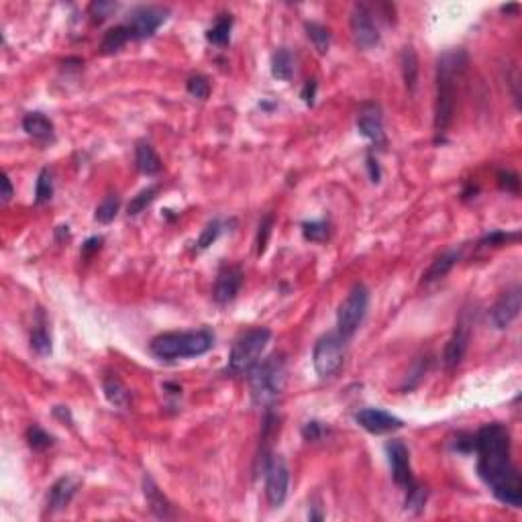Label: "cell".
<instances>
[{
  "label": "cell",
  "instance_id": "6da1fadb",
  "mask_svg": "<svg viewBox=\"0 0 522 522\" xmlns=\"http://www.w3.org/2000/svg\"><path fill=\"white\" fill-rule=\"evenodd\" d=\"M473 451L478 453V473L496 500L510 508H521L522 482L510 459L508 429L500 423L484 425L473 435Z\"/></svg>",
  "mask_w": 522,
  "mask_h": 522
},
{
  "label": "cell",
  "instance_id": "7a4b0ae2",
  "mask_svg": "<svg viewBox=\"0 0 522 522\" xmlns=\"http://www.w3.org/2000/svg\"><path fill=\"white\" fill-rule=\"evenodd\" d=\"M467 68L463 49H449L437 61V100H435V133L443 137L453 123L457 86Z\"/></svg>",
  "mask_w": 522,
  "mask_h": 522
},
{
  "label": "cell",
  "instance_id": "3957f363",
  "mask_svg": "<svg viewBox=\"0 0 522 522\" xmlns=\"http://www.w3.org/2000/svg\"><path fill=\"white\" fill-rule=\"evenodd\" d=\"M286 359L284 355H269L260 361L249 375L251 400L261 408H274L286 388Z\"/></svg>",
  "mask_w": 522,
  "mask_h": 522
},
{
  "label": "cell",
  "instance_id": "277c9868",
  "mask_svg": "<svg viewBox=\"0 0 522 522\" xmlns=\"http://www.w3.org/2000/svg\"><path fill=\"white\" fill-rule=\"evenodd\" d=\"M214 345V335L208 329L182 331V333H164L151 339L150 351L162 361H176L186 357H198L210 351Z\"/></svg>",
  "mask_w": 522,
  "mask_h": 522
},
{
  "label": "cell",
  "instance_id": "5b68a950",
  "mask_svg": "<svg viewBox=\"0 0 522 522\" xmlns=\"http://www.w3.org/2000/svg\"><path fill=\"white\" fill-rule=\"evenodd\" d=\"M272 339V331L265 327H257L241 335L229 355V365L226 372L231 375H243L249 373L261 361V355L265 351L267 343Z\"/></svg>",
  "mask_w": 522,
  "mask_h": 522
},
{
  "label": "cell",
  "instance_id": "8992f818",
  "mask_svg": "<svg viewBox=\"0 0 522 522\" xmlns=\"http://www.w3.org/2000/svg\"><path fill=\"white\" fill-rule=\"evenodd\" d=\"M347 339L339 333H327L318 339L312 349V365L320 380H331L345 365Z\"/></svg>",
  "mask_w": 522,
  "mask_h": 522
},
{
  "label": "cell",
  "instance_id": "52a82bcc",
  "mask_svg": "<svg viewBox=\"0 0 522 522\" xmlns=\"http://www.w3.org/2000/svg\"><path fill=\"white\" fill-rule=\"evenodd\" d=\"M368 306H370V292L363 284H355L349 290V294L339 306L336 312V333L343 335L345 339L355 335V331L361 327L363 318L368 315Z\"/></svg>",
  "mask_w": 522,
  "mask_h": 522
},
{
  "label": "cell",
  "instance_id": "ba28073f",
  "mask_svg": "<svg viewBox=\"0 0 522 522\" xmlns=\"http://www.w3.org/2000/svg\"><path fill=\"white\" fill-rule=\"evenodd\" d=\"M263 471H265V498L269 506L280 508L288 496V485H290V471L284 457L272 455Z\"/></svg>",
  "mask_w": 522,
  "mask_h": 522
},
{
  "label": "cell",
  "instance_id": "9c48e42d",
  "mask_svg": "<svg viewBox=\"0 0 522 522\" xmlns=\"http://www.w3.org/2000/svg\"><path fill=\"white\" fill-rule=\"evenodd\" d=\"M349 27H351V37L359 49H373L380 43V29L368 4H355Z\"/></svg>",
  "mask_w": 522,
  "mask_h": 522
},
{
  "label": "cell",
  "instance_id": "30bf717a",
  "mask_svg": "<svg viewBox=\"0 0 522 522\" xmlns=\"http://www.w3.org/2000/svg\"><path fill=\"white\" fill-rule=\"evenodd\" d=\"M169 11L164 6H139L125 23L133 33V39H150L166 23Z\"/></svg>",
  "mask_w": 522,
  "mask_h": 522
},
{
  "label": "cell",
  "instance_id": "8fae6325",
  "mask_svg": "<svg viewBox=\"0 0 522 522\" xmlns=\"http://www.w3.org/2000/svg\"><path fill=\"white\" fill-rule=\"evenodd\" d=\"M469 339H471V320L467 317V312L461 315V318L457 320L455 324V331L447 341V347H445V353H443V365L445 370H455L461 365L463 357L467 353V347H469Z\"/></svg>",
  "mask_w": 522,
  "mask_h": 522
},
{
  "label": "cell",
  "instance_id": "7c38bea8",
  "mask_svg": "<svg viewBox=\"0 0 522 522\" xmlns=\"http://www.w3.org/2000/svg\"><path fill=\"white\" fill-rule=\"evenodd\" d=\"M522 306V292L518 286H512L504 292L500 298L496 300V304L490 310V320L496 329H508L512 324V320L521 315Z\"/></svg>",
  "mask_w": 522,
  "mask_h": 522
},
{
  "label": "cell",
  "instance_id": "4fadbf2b",
  "mask_svg": "<svg viewBox=\"0 0 522 522\" xmlns=\"http://www.w3.org/2000/svg\"><path fill=\"white\" fill-rule=\"evenodd\" d=\"M388 451V461L392 467V478L396 485L404 487V490H411L412 485L416 484L414 478H412L411 469V451L408 447L400 441V439H394L386 445Z\"/></svg>",
  "mask_w": 522,
  "mask_h": 522
},
{
  "label": "cell",
  "instance_id": "5bb4252c",
  "mask_svg": "<svg viewBox=\"0 0 522 522\" xmlns=\"http://www.w3.org/2000/svg\"><path fill=\"white\" fill-rule=\"evenodd\" d=\"M355 420L361 429H365L372 435H386V432L404 427V423L398 416L382 411V408H363L355 414Z\"/></svg>",
  "mask_w": 522,
  "mask_h": 522
},
{
  "label": "cell",
  "instance_id": "9a60e30c",
  "mask_svg": "<svg viewBox=\"0 0 522 522\" xmlns=\"http://www.w3.org/2000/svg\"><path fill=\"white\" fill-rule=\"evenodd\" d=\"M243 286V272L235 265H224L221 267L217 281H214V292L212 296L219 304H229L237 298Z\"/></svg>",
  "mask_w": 522,
  "mask_h": 522
},
{
  "label": "cell",
  "instance_id": "2e32d148",
  "mask_svg": "<svg viewBox=\"0 0 522 522\" xmlns=\"http://www.w3.org/2000/svg\"><path fill=\"white\" fill-rule=\"evenodd\" d=\"M357 129L368 141H372L375 145L384 143V119H382V111L377 104L368 102L361 107L359 116H357Z\"/></svg>",
  "mask_w": 522,
  "mask_h": 522
},
{
  "label": "cell",
  "instance_id": "e0dca14e",
  "mask_svg": "<svg viewBox=\"0 0 522 522\" xmlns=\"http://www.w3.org/2000/svg\"><path fill=\"white\" fill-rule=\"evenodd\" d=\"M82 484V480L78 475H63L59 478L56 484L49 490V498H47V510L49 512H59L63 508H68V504L72 502L75 496L78 487Z\"/></svg>",
  "mask_w": 522,
  "mask_h": 522
},
{
  "label": "cell",
  "instance_id": "ac0fdd59",
  "mask_svg": "<svg viewBox=\"0 0 522 522\" xmlns=\"http://www.w3.org/2000/svg\"><path fill=\"white\" fill-rule=\"evenodd\" d=\"M143 494H145V500H147L150 510L157 516V518H164V521L174 518V508H171V504H169L168 498L162 494V490L157 487V484L153 482L151 475H145V478H143Z\"/></svg>",
  "mask_w": 522,
  "mask_h": 522
},
{
  "label": "cell",
  "instance_id": "d6986e66",
  "mask_svg": "<svg viewBox=\"0 0 522 522\" xmlns=\"http://www.w3.org/2000/svg\"><path fill=\"white\" fill-rule=\"evenodd\" d=\"M23 129L29 137L37 139L41 143H51L56 139V127L43 112H29L23 119Z\"/></svg>",
  "mask_w": 522,
  "mask_h": 522
},
{
  "label": "cell",
  "instance_id": "ffe728a7",
  "mask_svg": "<svg viewBox=\"0 0 522 522\" xmlns=\"http://www.w3.org/2000/svg\"><path fill=\"white\" fill-rule=\"evenodd\" d=\"M135 162H137L139 171L145 174V176H155V174L162 171V159L155 153L153 145H150L147 141H139L137 143V147H135Z\"/></svg>",
  "mask_w": 522,
  "mask_h": 522
},
{
  "label": "cell",
  "instance_id": "44dd1931",
  "mask_svg": "<svg viewBox=\"0 0 522 522\" xmlns=\"http://www.w3.org/2000/svg\"><path fill=\"white\" fill-rule=\"evenodd\" d=\"M461 253L459 251H445L443 255H439L437 260L430 263V267L423 274V284H430V281L441 280L445 278L449 272L453 269V265L459 261Z\"/></svg>",
  "mask_w": 522,
  "mask_h": 522
},
{
  "label": "cell",
  "instance_id": "7402d4cb",
  "mask_svg": "<svg viewBox=\"0 0 522 522\" xmlns=\"http://www.w3.org/2000/svg\"><path fill=\"white\" fill-rule=\"evenodd\" d=\"M400 66H402V78H404V84L408 88V92L416 90V84H418V57L416 51L412 49L411 45H406L400 54Z\"/></svg>",
  "mask_w": 522,
  "mask_h": 522
},
{
  "label": "cell",
  "instance_id": "603a6c76",
  "mask_svg": "<svg viewBox=\"0 0 522 522\" xmlns=\"http://www.w3.org/2000/svg\"><path fill=\"white\" fill-rule=\"evenodd\" d=\"M130 39H133V33H130V29L127 27V25L112 27L111 31L104 35V39H102L100 51H102L104 56H109V54H116L119 49H123V47L129 43Z\"/></svg>",
  "mask_w": 522,
  "mask_h": 522
},
{
  "label": "cell",
  "instance_id": "cb8c5ba5",
  "mask_svg": "<svg viewBox=\"0 0 522 522\" xmlns=\"http://www.w3.org/2000/svg\"><path fill=\"white\" fill-rule=\"evenodd\" d=\"M292 74H294V57L290 54V49L280 47L272 56V75L276 80L288 82V80H292Z\"/></svg>",
  "mask_w": 522,
  "mask_h": 522
},
{
  "label": "cell",
  "instance_id": "d4e9b609",
  "mask_svg": "<svg viewBox=\"0 0 522 522\" xmlns=\"http://www.w3.org/2000/svg\"><path fill=\"white\" fill-rule=\"evenodd\" d=\"M102 390H104V396H107V400L111 402L112 406H116V408H127V406H129L130 402L129 390L123 386L121 380H116V377H107L104 384H102Z\"/></svg>",
  "mask_w": 522,
  "mask_h": 522
},
{
  "label": "cell",
  "instance_id": "484cf974",
  "mask_svg": "<svg viewBox=\"0 0 522 522\" xmlns=\"http://www.w3.org/2000/svg\"><path fill=\"white\" fill-rule=\"evenodd\" d=\"M304 29H306L308 39L312 41L315 49L320 56H324L329 51V47H331V31L324 25H318V23H306Z\"/></svg>",
  "mask_w": 522,
  "mask_h": 522
},
{
  "label": "cell",
  "instance_id": "4316f807",
  "mask_svg": "<svg viewBox=\"0 0 522 522\" xmlns=\"http://www.w3.org/2000/svg\"><path fill=\"white\" fill-rule=\"evenodd\" d=\"M54 198V174L49 168L39 171L37 184H35V205H47Z\"/></svg>",
  "mask_w": 522,
  "mask_h": 522
},
{
  "label": "cell",
  "instance_id": "83f0119b",
  "mask_svg": "<svg viewBox=\"0 0 522 522\" xmlns=\"http://www.w3.org/2000/svg\"><path fill=\"white\" fill-rule=\"evenodd\" d=\"M231 29H233V19L229 15H223L214 20V25L208 29L206 39L212 43V45H226L229 39H231Z\"/></svg>",
  "mask_w": 522,
  "mask_h": 522
},
{
  "label": "cell",
  "instance_id": "f1b7e54d",
  "mask_svg": "<svg viewBox=\"0 0 522 522\" xmlns=\"http://www.w3.org/2000/svg\"><path fill=\"white\" fill-rule=\"evenodd\" d=\"M119 206H121V198L116 194H109L100 205L96 206V212H94V219L100 224H109L116 219V212H119Z\"/></svg>",
  "mask_w": 522,
  "mask_h": 522
},
{
  "label": "cell",
  "instance_id": "f546056e",
  "mask_svg": "<svg viewBox=\"0 0 522 522\" xmlns=\"http://www.w3.org/2000/svg\"><path fill=\"white\" fill-rule=\"evenodd\" d=\"M155 196H157V186L143 188L137 196H133V200H130L129 206H127V214H129V217L141 214V212L155 200Z\"/></svg>",
  "mask_w": 522,
  "mask_h": 522
},
{
  "label": "cell",
  "instance_id": "4dcf8cb0",
  "mask_svg": "<svg viewBox=\"0 0 522 522\" xmlns=\"http://www.w3.org/2000/svg\"><path fill=\"white\" fill-rule=\"evenodd\" d=\"M302 235L306 241L322 243L329 239L331 235V226L327 221H310V223L302 224Z\"/></svg>",
  "mask_w": 522,
  "mask_h": 522
},
{
  "label": "cell",
  "instance_id": "1f68e13d",
  "mask_svg": "<svg viewBox=\"0 0 522 522\" xmlns=\"http://www.w3.org/2000/svg\"><path fill=\"white\" fill-rule=\"evenodd\" d=\"M27 443L33 451H45V449L54 445V437L49 432H45L41 427H37V425H33V427L27 429Z\"/></svg>",
  "mask_w": 522,
  "mask_h": 522
},
{
  "label": "cell",
  "instance_id": "d6a6232c",
  "mask_svg": "<svg viewBox=\"0 0 522 522\" xmlns=\"http://www.w3.org/2000/svg\"><path fill=\"white\" fill-rule=\"evenodd\" d=\"M221 233H223V223H221L219 219L210 221V223L202 229V233H200V237H198V241H196V249H198V251L208 249L212 243H217V239L221 237Z\"/></svg>",
  "mask_w": 522,
  "mask_h": 522
},
{
  "label": "cell",
  "instance_id": "836d02e7",
  "mask_svg": "<svg viewBox=\"0 0 522 522\" xmlns=\"http://www.w3.org/2000/svg\"><path fill=\"white\" fill-rule=\"evenodd\" d=\"M31 349L37 355H41V357L51 353V336H49L47 329L43 324L31 333Z\"/></svg>",
  "mask_w": 522,
  "mask_h": 522
},
{
  "label": "cell",
  "instance_id": "e575fe53",
  "mask_svg": "<svg viewBox=\"0 0 522 522\" xmlns=\"http://www.w3.org/2000/svg\"><path fill=\"white\" fill-rule=\"evenodd\" d=\"M186 90L190 96H194L198 100H206L208 94H210V82L205 75H190L186 82Z\"/></svg>",
  "mask_w": 522,
  "mask_h": 522
},
{
  "label": "cell",
  "instance_id": "d590c367",
  "mask_svg": "<svg viewBox=\"0 0 522 522\" xmlns=\"http://www.w3.org/2000/svg\"><path fill=\"white\" fill-rule=\"evenodd\" d=\"M427 504V490L423 485L414 484L411 490H406V508L412 512H420Z\"/></svg>",
  "mask_w": 522,
  "mask_h": 522
},
{
  "label": "cell",
  "instance_id": "8d00e7d4",
  "mask_svg": "<svg viewBox=\"0 0 522 522\" xmlns=\"http://www.w3.org/2000/svg\"><path fill=\"white\" fill-rule=\"evenodd\" d=\"M518 237H521V233L518 231H514V233H506V231H490L485 237H482V241L480 245L482 247H496V245H504V243H510V241H518Z\"/></svg>",
  "mask_w": 522,
  "mask_h": 522
},
{
  "label": "cell",
  "instance_id": "74e56055",
  "mask_svg": "<svg viewBox=\"0 0 522 522\" xmlns=\"http://www.w3.org/2000/svg\"><path fill=\"white\" fill-rule=\"evenodd\" d=\"M272 226H274V214H265L260 221V229H257V239H255V245H257V253H263L265 247H267V241H269V235H272Z\"/></svg>",
  "mask_w": 522,
  "mask_h": 522
},
{
  "label": "cell",
  "instance_id": "f35d334b",
  "mask_svg": "<svg viewBox=\"0 0 522 522\" xmlns=\"http://www.w3.org/2000/svg\"><path fill=\"white\" fill-rule=\"evenodd\" d=\"M116 8H119V4H116V2H104V0L92 2V4L88 6L90 15H92L94 20H98V23H100V20L109 19Z\"/></svg>",
  "mask_w": 522,
  "mask_h": 522
},
{
  "label": "cell",
  "instance_id": "ab89813d",
  "mask_svg": "<svg viewBox=\"0 0 522 522\" xmlns=\"http://www.w3.org/2000/svg\"><path fill=\"white\" fill-rule=\"evenodd\" d=\"M427 365H429V361H425V359L416 361V365H414V370L411 372V375L406 377V384L402 386V390H412V388H416L418 382L423 380L425 372H427Z\"/></svg>",
  "mask_w": 522,
  "mask_h": 522
},
{
  "label": "cell",
  "instance_id": "60d3db41",
  "mask_svg": "<svg viewBox=\"0 0 522 522\" xmlns=\"http://www.w3.org/2000/svg\"><path fill=\"white\" fill-rule=\"evenodd\" d=\"M324 427L317 423V420H310V423H306L304 427H302V437L306 439V441H310V443H317L320 441L322 437H324Z\"/></svg>",
  "mask_w": 522,
  "mask_h": 522
},
{
  "label": "cell",
  "instance_id": "b9f144b4",
  "mask_svg": "<svg viewBox=\"0 0 522 522\" xmlns=\"http://www.w3.org/2000/svg\"><path fill=\"white\" fill-rule=\"evenodd\" d=\"M518 184H521V180H518V176L514 171H500L498 174V186L506 190V192L516 194L518 192Z\"/></svg>",
  "mask_w": 522,
  "mask_h": 522
},
{
  "label": "cell",
  "instance_id": "7bdbcfd3",
  "mask_svg": "<svg viewBox=\"0 0 522 522\" xmlns=\"http://www.w3.org/2000/svg\"><path fill=\"white\" fill-rule=\"evenodd\" d=\"M100 247H102V237H90L88 241L82 245V255L84 257H92Z\"/></svg>",
  "mask_w": 522,
  "mask_h": 522
},
{
  "label": "cell",
  "instance_id": "ee69618b",
  "mask_svg": "<svg viewBox=\"0 0 522 522\" xmlns=\"http://www.w3.org/2000/svg\"><path fill=\"white\" fill-rule=\"evenodd\" d=\"M315 94H317V82H315V80H308V82L304 84V88H302V100H304L308 107H312V104H315Z\"/></svg>",
  "mask_w": 522,
  "mask_h": 522
},
{
  "label": "cell",
  "instance_id": "f6af8a7d",
  "mask_svg": "<svg viewBox=\"0 0 522 522\" xmlns=\"http://www.w3.org/2000/svg\"><path fill=\"white\" fill-rule=\"evenodd\" d=\"M455 447L459 449V451H463V453H471L473 451V435H459Z\"/></svg>",
  "mask_w": 522,
  "mask_h": 522
},
{
  "label": "cell",
  "instance_id": "bcb514c9",
  "mask_svg": "<svg viewBox=\"0 0 522 522\" xmlns=\"http://www.w3.org/2000/svg\"><path fill=\"white\" fill-rule=\"evenodd\" d=\"M13 194H15V190H13V184H11V178L4 174L2 176V202H8L11 198H13Z\"/></svg>",
  "mask_w": 522,
  "mask_h": 522
},
{
  "label": "cell",
  "instance_id": "7dc6e473",
  "mask_svg": "<svg viewBox=\"0 0 522 522\" xmlns=\"http://www.w3.org/2000/svg\"><path fill=\"white\" fill-rule=\"evenodd\" d=\"M368 168H370V178H372L373 184L380 182V166H377V159H373V155H368Z\"/></svg>",
  "mask_w": 522,
  "mask_h": 522
},
{
  "label": "cell",
  "instance_id": "c3c4849f",
  "mask_svg": "<svg viewBox=\"0 0 522 522\" xmlns=\"http://www.w3.org/2000/svg\"><path fill=\"white\" fill-rule=\"evenodd\" d=\"M54 414H56L57 418H61V420H70L72 423V414H70V411L66 408V406H56V411H54Z\"/></svg>",
  "mask_w": 522,
  "mask_h": 522
}]
</instances>
